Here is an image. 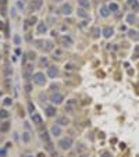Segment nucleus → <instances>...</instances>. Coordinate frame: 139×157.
Instances as JSON below:
<instances>
[{"mask_svg": "<svg viewBox=\"0 0 139 157\" xmlns=\"http://www.w3.org/2000/svg\"><path fill=\"white\" fill-rule=\"evenodd\" d=\"M34 43L38 49L43 50V52H50L53 49V43L49 42V40H35Z\"/></svg>", "mask_w": 139, "mask_h": 157, "instance_id": "obj_1", "label": "nucleus"}, {"mask_svg": "<svg viewBox=\"0 0 139 157\" xmlns=\"http://www.w3.org/2000/svg\"><path fill=\"white\" fill-rule=\"evenodd\" d=\"M72 143H74L72 138L67 136V138H63L60 142H58V146H60V149H63V150H68V149H71Z\"/></svg>", "mask_w": 139, "mask_h": 157, "instance_id": "obj_2", "label": "nucleus"}, {"mask_svg": "<svg viewBox=\"0 0 139 157\" xmlns=\"http://www.w3.org/2000/svg\"><path fill=\"white\" fill-rule=\"evenodd\" d=\"M22 75H24V78H25L26 81H29L31 78H34V66H32V64H28V66L24 67Z\"/></svg>", "mask_w": 139, "mask_h": 157, "instance_id": "obj_3", "label": "nucleus"}, {"mask_svg": "<svg viewBox=\"0 0 139 157\" xmlns=\"http://www.w3.org/2000/svg\"><path fill=\"white\" fill-rule=\"evenodd\" d=\"M34 82L36 85H45L46 84V76L43 72H36L34 74Z\"/></svg>", "mask_w": 139, "mask_h": 157, "instance_id": "obj_4", "label": "nucleus"}, {"mask_svg": "<svg viewBox=\"0 0 139 157\" xmlns=\"http://www.w3.org/2000/svg\"><path fill=\"white\" fill-rule=\"evenodd\" d=\"M64 100V96L61 93H54L52 97H50V102L53 103V104H61Z\"/></svg>", "mask_w": 139, "mask_h": 157, "instance_id": "obj_5", "label": "nucleus"}, {"mask_svg": "<svg viewBox=\"0 0 139 157\" xmlns=\"http://www.w3.org/2000/svg\"><path fill=\"white\" fill-rule=\"evenodd\" d=\"M58 75V68L56 66H49L47 67V76L49 78H56Z\"/></svg>", "mask_w": 139, "mask_h": 157, "instance_id": "obj_6", "label": "nucleus"}, {"mask_svg": "<svg viewBox=\"0 0 139 157\" xmlns=\"http://www.w3.org/2000/svg\"><path fill=\"white\" fill-rule=\"evenodd\" d=\"M60 42H61V45H63V46H67V47H70V46H72V45H74L72 38L68 36V35H64V36H61Z\"/></svg>", "mask_w": 139, "mask_h": 157, "instance_id": "obj_7", "label": "nucleus"}, {"mask_svg": "<svg viewBox=\"0 0 139 157\" xmlns=\"http://www.w3.org/2000/svg\"><path fill=\"white\" fill-rule=\"evenodd\" d=\"M61 14H64V15H70L71 13H72V7H71L70 3H64L63 6H61Z\"/></svg>", "mask_w": 139, "mask_h": 157, "instance_id": "obj_8", "label": "nucleus"}, {"mask_svg": "<svg viewBox=\"0 0 139 157\" xmlns=\"http://www.w3.org/2000/svg\"><path fill=\"white\" fill-rule=\"evenodd\" d=\"M102 34H103V36L104 38H111L114 35V29L111 28V26H104V28H103V31H102Z\"/></svg>", "mask_w": 139, "mask_h": 157, "instance_id": "obj_9", "label": "nucleus"}, {"mask_svg": "<svg viewBox=\"0 0 139 157\" xmlns=\"http://www.w3.org/2000/svg\"><path fill=\"white\" fill-rule=\"evenodd\" d=\"M40 7H42V0H34V2L29 4V8H31V11H38Z\"/></svg>", "mask_w": 139, "mask_h": 157, "instance_id": "obj_10", "label": "nucleus"}, {"mask_svg": "<svg viewBox=\"0 0 139 157\" xmlns=\"http://www.w3.org/2000/svg\"><path fill=\"white\" fill-rule=\"evenodd\" d=\"M128 38L134 42H138L139 40V32L138 31H134V29H129L128 31Z\"/></svg>", "mask_w": 139, "mask_h": 157, "instance_id": "obj_11", "label": "nucleus"}, {"mask_svg": "<svg viewBox=\"0 0 139 157\" xmlns=\"http://www.w3.org/2000/svg\"><path fill=\"white\" fill-rule=\"evenodd\" d=\"M50 134L53 136H60L61 135V125H53L52 128H50Z\"/></svg>", "mask_w": 139, "mask_h": 157, "instance_id": "obj_12", "label": "nucleus"}, {"mask_svg": "<svg viewBox=\"0 0 139 157\" xmlns=\"http://www.w3.org/2000/svg\"><path fill=\"white\" fill-rule=\"evenodd\" d=\"M75 106H76V102L74 99L68 100V102H67V106H66V111L74 113V110H75Z\"/></svg>", "mask_w": 139, "mask_h": 157, "instance_id": "obj_13", "label": "nucleus"}, {"mask_svg": "<svg viewBox=\"0 0 139 157\" xmlns=\"http://www.w3.org/2000/svg\"><path fill=\"white\" fill-rule=\"evenodd\" d=\"M76 15H78V17H81V18H88V17H89V13L86 11V8L79 7L78 10H76Z\"/></svg>", "mask_w": 139, "mask_h": 157, "instance_id": "obj_14", "label": "nucleus"}, {"mask_svg": "<svg viewBox=\"0 0 139 157\" xmlns=\"http://www.w3.org/2000/svg\"><path fill=\"white\" fill-rule=\"evenodd\" d=\"M110 13H111L110 8L106 7V6H102V7H100V10H99V14H100L102 17H104V18H107V17L110 15Z\"/></svg>", "mask_w": 139, "mask_h": 157, "instance_id": "obj_15", "label": "nucleus"}, {"mask_svg": "<svg viewBox=\"0 0 139 157\" xmlns=\"http://www.w3.org/2000/svg\"><path fill=\"white\" fill-rule=\"evenodd\" d=\"M36 31H38V34H40V35L46 34V32H47V25H46L45 22H39V24H38Z\"/></svg>", "mask_w": 139, "mask_h": 157, "instance_id": "obj_16", "label": "nucleus"}, {"mask_svg": "<svg viewBox=\"0 0 139 157\" xmlns=\"http://www.w3.org/2000/svg\"><path fill=\"white\" fill-rule=\"evenodd\" d=\"M31 120H32V122L38 124V125H39V124H42V117H40L38 113H34V114L31 115Z\"/></svg>", "mask_w": 139, "mask_h": 157, "instance_id": "obj_17", "label": "nucleus"}, {"mask_svg": "<svg viewBox=\"0 0 139 157\" xmlns=\"http://www.w3.org/2000/svg\"><path fill=\"white\" fill-rule=\"evenodd\" d=\"M56 122H57L58 125H68V124H70V120H68L67 117H64V115H61V117L57 118V121H56Z\"/></svg>", "mask_w": 139, "mask_h": 157, "instance_id": "obj_18", "label": "nucleus"}, {"mask_svg": "<svg viewBox=\"0 0 139 157\" xmlns=\"http://www.w3.org/2000/svg\"><path fill=\"white\" fill-rule=\"evenodd\" d=\"M45 113L49 117H53V115H56V108L53 106H47V107H45Z\"/></svg>", "mask_w": 139, "mask_h": 157, "instance_id": "obj_19", "label": "nucleus"}, {"mask_svg": "<svg viewBox=\"0 0 139 157\" xmlns=\"http://www.w3.org/2000/svg\"><path fill=\"white\" fill-rule=\"evenodd\" d=\"M127 22H128L129 25H132V24L136 22V17H135V14H128V15H127Z\"/></svg>", "mask_w": 139, "mask_h": 157, "instance_id": "obj_20", "label": "nucleus"}, {"mask_svg": "<svg viewBox=\"0 0 139 157\" xmlns=\"http://www.w3.org/2000/svg\"><path fill=\"white\" fill-rule=\"evenodd\" d=\"M109 8H110L111 13H117V11L120 10V6H118L117 3H110V4H109Z\"/></svg>", "mask_w": 139, "mask_h": 157, "instance_id": "obj_21", "label": "nucleus"}, {"mask_svg": "<svg viewBox=\"0 0 139 157\" xmlns=\"http://www.w3.org/2000/svg\"><path fill=\"white\" fill-rule=\"evenodd\" d=\"M78 3H79V6L84 7V8H90V2L89 0H78Z\"/></svg>", "mask_w": 139, "mask_h": 157, "instance_id": "obj_22", "label": "nucleus"}, {"mask_svg": "<svg viewBox=\"0 0 139 157\" xmlns=\"http://www.w3.org/2000/svg\"><path fill=\"white\" fill-rule=\"evenodd\" d=\"M128 4L131 6V8H134V10H139V4L136 0H128Z\"/></svg>", "mask_w": 139, "mask_h": 157, "instance_id": "obj_23", "label": "nucleus"}, {"mask_svg": "<svg viewBox=\"0 0 139 157\" xmlns=\"http://www.w3.org/2000/svg\"><path fill=\"white\" fill-rule=\"evenodd\" d=\"M40 138H42V140H45L46 143H49L50 142V136H49V132H42V135H40Z\"/></svg>", "mask_w": 139, "mask_h": 157, "instance_id": "obj_24", "label": "nucleus"}, {"mask_svg": "<svg viewBox=\"0 0 139 157\" xmlns=\"http://www.w3.org/2000/svg\"><path fill=\"white\" fill-rule=\"evenodd\" d=\"M53 54H54V57H61V56H63V50L56 49V50H53Z\"/></svg>", "mask_w": 139, "mask_h": 157, "instance_id": "obj_25", "label": "nucleus"}, {"mask_svg": "<svg viewBox=\"0 0 139 157\" xmlns=\"http://www.w3.org/2000/svg\"><path fill=\"white\" fill-rule=\"evenodd\" d=\"M29 139H31L29 134H28V132H24V134H22V140L24 142H29Z\"/></svg>", "mask_w": 139, "mask_h": 157, "instance_id": "obj_26", "label": "nucleus"}, {"mask_svg": "<svg viewBox=\"0 0 139 157\" xmlns=\"http://www.w3.org/2000/svg\"><path fill=\"white\" fill-rule=\"evenodd\" d=\"M93 38H99L100 36V29L99 28H93Z\"/></svg>", "mask_w": 139, "mask_h": 157, "instance_id": "obj_27", "label": "nucleus"}, {"mask_svg": "<svg viewBox=\"0 0 139 157\" xmlns=\"http://www.w3.org/2000/svg\"><path fill=\"white\" fill-rule=\"evenodd\" d=\"M8 117V113L6 110H0V118H7Z\"/></svg>", "mask_w": 139, "mask_h": 157, "instance_id": "obj_28", "label": "nucleus"}, {"mask_svg": "<svg viewBox=\"0 0 139 157\" xmlns=\"http://www.w3.org/2000/svg\"><path fill=\"white\" fill-rule=\"evenodd\" d=\"M28 110H29V113H31V114H34V111H35V106L32 104V103H28Z\"/></svg>", "mask_w": 139, "mask_h": 157, "instance_id": "obj_29", "label": "nucleus"}, {"mask_svg": "<svg viewBox=\"0 0 139 157\" xmlns=\"http://www.w3.org/2000/svg\"><path fill=\"white\" fill-rule=\"evenodd\" d=\"M36 21H38V18H36V17H31V18L28 20V24H29V25H32V24H35Z\"/></svg>", "mask_w": 139, "mask_h": 157, "instance_id": "obj_30", "label": "nucleus"}, {"mask_svg": "<svg viewBox=\"0 0 139 157\" xmlns=\"http://www.w3.org/2000/svg\"><path fill=\"white\" fill-rule=\"evenodd\" d=\"M11 103H13V100H11L10 97H6L4 99V106H10Z\"/></svg>", "mask_w": 139, "mask_h": 157, "instance_id": "obj_31", "label": "nucleus"}, {"mask_svg": "<svg viewBox=\"0 0 139 157\" xmlns=\"http://www.w3.org/2000/svg\"><path fill=\"white\" fill-rule=\"evenodd\" d=\"M40 66H47V58L46 57L40 58Z\"/></svg>", "mask_w": 139, "mask_h": 157, "instance_id": "obj_32", "label": "nucleus"}, {"mask_svg": "<svg viewBox=\"0 0 139 157\" xmlns=\"http://www.w3.org/2000/svg\"><path fill=\"white\" fill-rule=\"evenodd\" d=\"M14 42H16L17 45H20V42H21V39H20V36H18V35H16V36H14Z\"/></svg>", "mask_w": 139, "mask_h": 157, "instance_id": "obj_33", "label": "nucleus"}, {"mask_svg": "<svg viewBox=\"0 0 139 157\" xmlns=\"http://www.w3.org/2000/svg\"><path fill=\"white\" fill-rule=\"evenodd\" d=\"M7 129H8V122H6L4 125H3L2 128H0V131H7Z\"/></svg>", "mask_w": 139, "mask_h": 157, "instance_id": "obj_34", "label": "nucleus"}, {"mask_svg": "<svg viewBox=\"0 0 139 157\" xmlns=\"http://www.w3.org/2000/svg\"><path fill=\"white\" fill-rule=\"evenodd\" d=\"M28 58H29V60H32V58H35V54H34V53H28Z\"/></svg>", "mask_w": 139, "mask_h": 157, "instance_id": "obj_35", "label": "nucleus"}, {"mask_svg": "<svg viewBox=\"0 0 139 157\" xmlns=\"http://www.w3.org/2000/svg\"><path fill=\"white\" fill-rule=\"evenodd\" d=\"M4 156H6V150L2 149V150H0V157H4Z\"/></svg>", "mask_w": 139, "mask_h": 157, "instance_id": "obj_36", "label": "nucleus"}, {"mask_svg": "<svg viewBox=\"0 0 139 157\" xmlns=\"http://www.w3.org/2000/svg\"><path fill=\"white\" fill-rule=\"evenodd\" d=\"M100 157H111V154H110V153H107V152H106V153H103V154L100 156Z\"/></svg>", "mask_w": 139, "mask_h": 157, "instance_id": "obj_37", "label": "nucleus"}, {"mask_svg": "<svg viewBox=\"0 0 139 157\" xmlns=\"http://www.w3.org/2000/svg\"><path fill=\"white\" fill-rule=\"evenodd\" d=\"M79 157H89V156H88V154H81Z\"/></svg>", "mask_w": 139, "mask_h": 157, "instance_id": "obj_38", "label": "nucleus"}, {"mask_svg": "<svg viewBox=\"0 0 139 157\" xmlns=\"http://www.w3.org/2000/svg\"><path fill=\"white\" fill-rule=\"evenodd\" d=\"M0 28H3V22L2 21H0Z\"/></svg>", "mask_w": 139, "mask_h": 157, "instance_id": "obj_39", "label": "nucleus"}, {"mask_svg": "<svg viewBox=\"0 0 139 157\" xmlns=\"http://www.w3.org/2000/svg\"><path fill=\"white\" fill-rule=\"evenodd\" d=\"M24 157H31V156H24Z\"/></svg>", "mask_w": 139, "mask_h": 157, "instance_id": "obj_40", "label": "nucleus"}, {"mask_svg": "<svg viewBox=\"0 0 139 157\" xmlns=\"http://www.w3.org/2000/svg\"><path fill=\"white\" fill-rule=\"evenodd\" d=\"M138 26H139V22H138Z\"/></svg>", "mask_w": 139, "mask_h": 157, "instance_id": "obj_41", "label": "nucleus"}]
</instances>
